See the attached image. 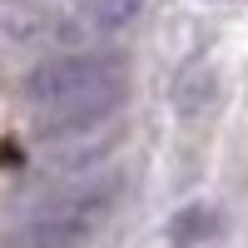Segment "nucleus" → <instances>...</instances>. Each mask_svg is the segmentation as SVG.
Segmentation results:
<instances>
[{
    "label": "nucleus",
    "instance_id": "nucleus-1",
    "mask_svg": "<svg viewBox=\"0 0 248 248\" xmlns=\"http://www.w3.org/2000/svg\"><path fill=\"white\" fill-rule=\"evenodd\" d=\"M20 90H25V99L40 114L79 105V99H94V94H114V90H124V55L109 50V45H85V50L45 55L25 75Z\"/></svg>",
    "mask_w": 248,
    "mask_h": 248
},
{
    "label": "nucleus",
    "instance_id": "nucleus-2",
    "mask_svg": "<svg viewBox=\"0 0 248 248\" xmlns=\"http://www.w3.org/2000/svg\"><path fill=\"white\" fill-rule=\"evenodd\" d=\"M119 199H124V174H90V179L70 184L65 194H55L45 209H40V218H55V223L79 229L90 238V229H99V223L114 214Z\"/></svg>",
    "mask_w": 248,
    "mask_h": 248
},
{
    "label": "nucleus",
    "instance_id": "nucleus-3",
    "mask_svg": "<svg viewBox=\"0 0 248 248\" xmlns=\"http://www.w3.org/2000/svg\"><path fill=\"white\" fill-rule=\"evenodd\" d=\"M119 109H124V90L94 94V99H79V105L50 109L45 119H40V134H50V139H85V134H94V129H105Z\"/></svg>",
    "mask_w": 248,
    "mask_h": 248
},
{
    "label": "nucleus",
    "instance_id": "nucleus-4",
    "mask_svg": "<svg viewBox=\"0 0 248 248\" xmlns=\"http://www.w3.org/2000/svg\"><path fill=\"white\" fill-rule=\"evenodd\" d=\"M0 248H85V233L65 229L55 218H30V223H20V229H10L0 238Z\"/></svg>",
    "mask_w": 248,
    "mask_h": 248
},
{
    "label": "nucleus",
    "instance_id": "nucleus-5",
    "mask_svg": "<svg viewBox=\"0 0 248 248\" xmlns=\"http://www.w3.org/2000/svg\"><path fill=\"white\" fill-rule=\"evenodd\" d=\"M214 233H218V209L214 203H189V209H179L169 218V243L174 248H199Z\"/></svg>",
    "mask_w": 248,
    "mask_h": 248
}]
</instances>
